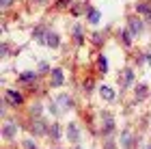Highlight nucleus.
Wrapping results in <instances>:
<instances>
[{"label": "nucleus", "mask_w": 151, "mask_h": 149, "mask_svg": "<svg viewBox=\"0 0 151 149\" xmlns=\"http://www.w3.org/2000/svg\"><path fill=\"white\" fill-rule=\"evenodd\" d=\"M4 95H6V101H9V104H22V101H24V97H22V93H19V91L9 89Z\"/></svg>", "instance_id": "obj_1"}, {"label": "nucleus", "mask_w": 151, "mask_h": 149, "mask_svg": "<svg viewBox=\"0 0 151 149\" xmlns=\"http://www.w3.org/2000/svg\"><path fill=\"white\" fill-rule=\"evenodd\" d=\"M45 43L50 45V48H58V43H60V37L56 35V32L47 30V32H45Z\"/></svg>", "instance_id": "obj_2"}, {"label": "nucleus", "mask_w": 151, "mask_h": 149, "mask_svg": "<svg viewBox=\"0 0 151 149\" xmlns=\"http://www.w3.org/2000/svg\"><path fill=\"white\" fill-rule=\"evenodd\" d=\"M129 30H132V35H140L142 22H140V19H129Z\"/></svg>", "instance_id": "obj_3"}, {"label": "nucleus", "mask_w": 151, "mask_h": 149, "mask_svg": "<svg viewBox=\"0 0 151 149\" xmlns=\"http://www.w3.org/2000/svg\"><path fill=\"white\" fill-rule=\"evenodd\" d=\"M17 134V125L15 123H6L4 125V138H13Z\"/></svg>", "instance_id": "obj_4"}, {"label": "nucleus", "mask_w": 151, "mask_h": 149, "mask_svg": "<svg viewBox=\"0 0 151 149\" xmlns=\"http://www.w3.org/2000/svg\"><path fill=\"white\" fill-rule=\"evenodd\" d=\"M19 78H22V82H26V84H32V82L37 80V73H35V71H24Z\"/></svg>", "instance_id": "obj_5"}, {"label": "nucleus", "mask_w": 151, "mask_h": 149, "mask_svg": "<svg viewBox=\"0 0 151 149\" xmlns=\"http://www.w3.org/2000/svg\"><path fill=\"white\" fill-rule=\"evenodd\" d=\"M52 82H54V86L63 84V71L60 69H52Z\"/></svg>", "instance_id": "obj_6"}, {"label": "nucleus", "mask_w": 151, "mask_h": 149, "mask_svg": "<svg viewBox=\"0 0 151 149\" xmlns=\"http://www.w3.org/2000/svg\"><path fill=\"white\" fill-rule=\"evenodd\" d=\"M99 93H101V95H104V99H108V101H112V99H114V91L110 89V86H101Z\"/></svg>", "instance_id": "obj_7"}, {"label": "nucleus", "mask_w": 151, "mask_h": 149, "mask_svg": "<svg viewBox=\"0 0 151 149\" xmlns=\"http://www.w3.org/2000/svg\"><path fill=\"white\" fill-rule=\"evenodd\" d=\"M32 132H35V134H45V123L37 119L35 123H32Z\"/></svg>", "instance_id": "obj_8"}, {"label": "nucleus", "mask_w": 151, "mask_h": 149, "mask_svg": "<svg viewBox=\"0 0 151 149\" xmlns=\"http://www.w3.org/2000/svg\"><path fill=\"white\" fill-rule=\"evenodd\" d=\"M121 143H123V147H125V149H129V145H132V134H129V132H123Z\"/></svg>", "instance_id": "obj_9"}, {"label": "nucleus", "mask_w": 151, "mask_h": 149, "mask_svg": "<svg viewBox=\"0 0 151 149\" xmlns=\"http://www.w3.org/2000/svg\"><path fill=\"white\" fill-rule=\"evenodd\" d=\"M58 104H60V106L71 108V106H73V101H71V97H69V95H60V97H58Z\"/></svg>", "instance_id": "obj_10"}, {"label": "nucleus", "mask_w": 151, "mask_h": 149, "mask_svg": "<svg viewBox=\"0 0 151 149\" xmlns=\"http://www.w3.org/2000/svg\"><path fill=\"white\" fill-rule=\"evenodd\" d=\"M88 22H93V24L99 22V13L95 11V9H88Z\"/></svg>", "instance_id": "obj_11"}, {"label": "nucleus", "mask_w": 151, "mask_h": 149, "mask_svg": "<svg viewBox=\"0 0 151 149\" xmlns=\"http://www.w3.org/2000/svg\"><path fill=\"white\" fill-rule=\"evenodd\" d=\"M97 67L101 69V73H106V71H108V60H106L104 56H99V60H97Z\"/></svg>", "instance_id": "obj_12"}, {"label": "nucleus", "mask_w": 151, "mask_h": 149, "mask_svg": "<svg viewBox=\"0 0 151 149\" xmlns=\"http://www.w3.org/2000/svg\"><path fill=\"white\" fill-rule=\"evenodd\" d=\"M123 78H125V84H127V86L132 84V80H134V73H132V69H125V71H123Z\"/></svg>", "instance_id": "obj_13"}, {"label": "nucleus", "mask_w": 151, "mask_h": 149, "mask_svg": "<svg viewBox=\"0 0 151 149\" xmlns=\"http://www.w3.org/2000/svg\"><path fill=\"white\" fill-rule=\"evenodd\" d=\"M69 138L73 140V143L78 140V130H76V125H69Z\"/></svg>", "instance_id": "obj_14"}, {"label": "nucleus", "mask_w": 151, "mask_h": 149, "mask_svg": "<svg viewBox=\"0 0 151 149\" xmlns=\"http://www.w3.org/2000/svg\"><path fill=\"white\" fill-rule=\"evenodd\" d=\"M145 93H147V86H145V84H138V86H136V95H138V97H142Z\"/></svg>", "instance_id": "obj_15"}, {"label": "nucleus", "mask_w": 151, "mask_h": 149, "mask_svg": "<svg viewBox=\"0 0 151 149\" xmlns=\"http://www.w3.org/2000/svg\"><path fill=\"white\" fill-rule=\"evenodd\" d=\"M52 138H60V132H58V125H52Z\"/></svg>", "instance_id": "obj_16"}, {"label": "nucleus", "mask_w": 151, "mask_h": 149, "mask_svg": "<svg viewBox=\"0 0 151 149\" xmlns=\"http://www.w3.org/2000/svg\"><path fill=\"white\" fill-rule=\"evenodd\" d=\"M136 9H138L140 13H151V9H149L147 4H138V6H136Z\"/></svg>", "instance_id": "obj_17"}, {"label": "nucleus", "mask_w": 151, "mask_h": 149, "mask_svg": "<svg viewBox=\"0 0 151 149\" xmlns=\"http://www.w3.org/2000/svg\"><path fill=\"white\" fill-rule=\"evenodd\" d=\"M30 112H35V117H39V112H41V106L37 104V106H32L30 108Z\"/></svg>", "instance_id": "obj_18"}, {"label": "nucleus", "mask_w": 151, "mask_h": 149, "mask_svg": "<svg viewBox=\"0 0 151 149\" xmlns=\"http://www.w3.org/2000/svg\"><path fill=\"white\" fill-rule=\"evenodd\" d=\"M26 149H37V147H35V145H32V143H30V140H26Z\"/></svg>", "instance_id": "obj_19"}, {"label": "nucleus", "mask_w": 151, "mask_h": 149, "mask_svg": "<svg viewBox=\"0 0 151 149\" xmlns=\"http://www.w3.org/2000/svg\"><path fill=\"white\" fill-rule=\"evenodd\" d=\"M147 63H149V65H151V50H149V52H147Z\"/></svg>", "instance_id": "obj_20"}, {"label": "nucleus", "mask_w": 151, "mask_h": 149, "mask_svg": "<svg viewBox=\"0 0 151 149\" xmlns=\"http://www.w3.org/2000/svg\"><path fill=\"white\" fill-rule=\"evenodd\" d=\"M11 4V0H2V6H9Z\"/></svg>", "instance_id": "obj_21"}]
</instances>
